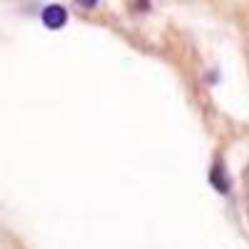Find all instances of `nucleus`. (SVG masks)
<instances>
[{
  "label": "nucleus",
  "mask_w": 249,
  "mask_h": 249,
  "mask_svg": "<svg viewBox=\"0 0 249 249\" xmlns=\"http://www.w3.org/2000/svg\"><path fill=\"white\" fill-rule=\"evenodd\" d=\"M40 20H43V25L48 30H62L68 25V20H70V13L65 5H60V3H50L43 8V13H40Z\"/></svg>",
  "instance_id": "obj_1"
},
{
  "label": "nucleus",
  "mask_w": 249,
  "mask_h": 249,
  "mask_svg": "<svg viewBox=\"0 0 249 249\" xmlns=\"http://www.w3.org/2000/svg\"><path fill=\"white\" fill-rule=\"evenodd\" d=\"M210 184L217 195H230V177H227V170L222 160H214L210 167Z\"/></svg>",
  "instance_id": "obj_2"
},
{
  "label": "nucleus",
  "mask_w": 249,
  "mask_h": 249,
  "mask_svg": "<svg viewBox=\"0 0 249 249\" xmlns=\"http://www.w3.org/2000/svg\"><path fill=\"white\" fill-rule=\"evenodd\" d=\"M75 3H77L80 8H85V10H95V8L100 5V0H75Z\"/></svg>",
  "instance_id": "obj_3"
},
{
  "label": "nucleus",
  "mask_w": 249,
  "mask_h": 249,
  "mask_svg": "<svg viewBox=\"0 0 249 249\" xmlns=\"http://www.w3.org/2000/svg\"><path fill=\"white\" fill-rule=\"evenodd\" d=\"M135 5L140 8V13H147L150 10V0H135Z\"/></svg>",
  "instance_id": "obj_4"
}]
</instances>
